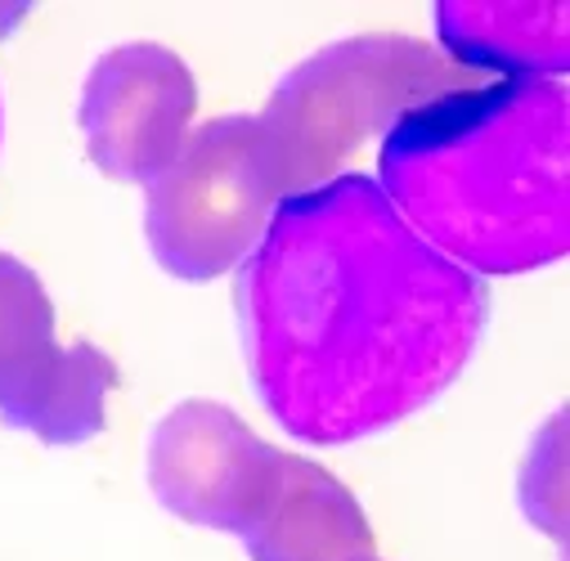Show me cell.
Wrapping results in <instances>:
<instances>
[{
    "instance_id": "6da1fadb",
    "label": "cell",
    "mask_w": 570,
    "mask_h": 561,
    "mask_svg": "<svg viewBox=\"0 0 570 561\" xmlns=\"http://www.w3.org/2000/svg\"><path fill=\"white\" fill-rule=\"evenodd\" d=\"M485 319L481 278L426 243L368 176L283 198L238 274L252 386L311 445L377 436L441 400Z\"/></svg>"
},
{
    "instance_id": "7a4b0ae2",
    "label": "cell",
    "mask_w": 570,
    "mask_h": 561,
    "mask_svg": "<svg viewBox=\"0 0 570 561\" xmlns=\"http://www.w3.org/2000/svg\"><path fill=\"white\" fill-rule=\"evenodd\" d=\"M566 86L499 77L413 108L382 139V194L454 265L525 274L566 256Z\"/></svg>"
},
{
    "instance_id": "3957f363",
    "label": "cell",
    "mask_w": 570,
    "mask_h": 561,
    "mask_svg": "<svg viewBox=\"0 0 570 561\" xmlns=\"http://www.w3.org/2000/svg\"><path fill=\"white\" fill-rule=\"evenodd\" d=\"M476 81L490 77L409 37H351L324 46L274 86L256 117L283 198L337 180V167L364 139L386 135L413 108Z\"/></svg>"
},
{
    "instance_id": "277c9868",
    "label": "cell",
    "mask_w": 570,
    "mask_h": 561,
    "mask_svg": "<svg viewBox=\"0 0 570 561\" xmlns=\"http://www.w3.org/2000/svg\"><path fill=\"white\" fill-rule=\"evenodd\" d=\"M278 203L261 121L234 112L198 126L149 185L145 234L163 269L207 284L252 256Z\"/></svg>"
},
{
    "instance_id": "5b68a950",
    "label": "cell",
    "mask_w": 570,
    "mask_h": 561,
    "mask_svg": "<svg viewBox=\"0 0 570 561\" xmlns=\"http://www.w3.org/2000/svg\"><path fill=\"white\" fill-rule=\"evenodd\" d=\"M112 360L90 346L55 337V306L41 278L0 252V417L46 445H81L99 436Z\"/></svg>"
},
{
    "instance_id": "8992f818",
    "label": "cell",
    "mask_w": 570,
    "mask_h": 561,
    "mask_svg": "<svg viewBox=\"0 0 570 561\" xmlns=\"http://www.w3.org/2000/svg\"><path fill=\"white\" fill-rule=\"evenodd\" d=\"M198 90L189 63L154 41H126L90 68L77 104L90 163L126 185H154L189 139Z\"/></svg>"
},
{
    "instance_id": "52a82bcc",
    "label": "cell",
    "mask_w": 570,
    "mask_h": 561,
    "mask_svg": "<svg viewBox=\"0 0 570 561\" xmlns=\"http://www.w3.org/2000/svg\"><path fill=\"white\" fill-rule=\"evenodd\" d=\"M274 459L278 450L234 409L216 400H185L154 427L145 476L171 516L238 534Z\"/></svg>"
},
{
    "instance_id": "ba28073f",
    "label": "cell",
    "mask_w": 570,
    "mask_h": 561,
    "mask_svg": "<svg viewBox=\"0 0 570 561\" xmlns=\"http://www.w3.org/2000/svg\"><path fill=\"white\" fill-rule=\"evenodd\" d=\"M238 539L252 561H377L373 525L355 494L320 463L283 450Z\"/></svg>"
},
{
    "instance_id": "9c48e42d",
    "label": "cell",
    "mask_w": 570,
    "mask_h": 561,
    "mask_svg": "<svg viewBox=\"0 0 570 561\" xmlns=\"http://www.w3.org/2000/svg\"><path fill=\"white\" fill-rule=\"evenodd\" d=\"M441 55L476 77H548L570 63V6L517 0H459L432 10Z\"/></svg>"
},
{
    "instance_id": "30bf717a",
    "label": "cell",
    "mask_w": 570,
    "mask_h": 561,
    "mask_svg": "<svg viewBox=\"0 0 570 561\" xmlns=\"http://www.w3.org/2000/svg\"><path fill=\"white\" fill-rule=\"evenodd\" d=\"M521 508L534 530L566 543V413L557 409L539 427L521 463Z\"/></svg>"
}]
</instances>
